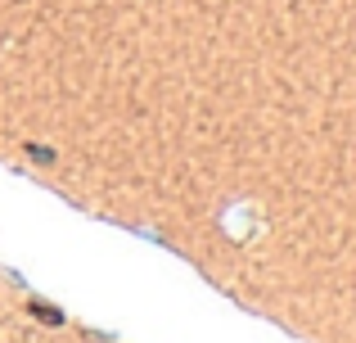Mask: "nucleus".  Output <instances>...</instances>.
<instances>
[{"mask_svg":"<svg viewBox=\"0 0 356 343\" xmlns=\"http://www.w3.org/2000/svg\"><path fill=\"white\" fill-rule=\"evenodd\" d=\"M27 308H32V317L41 321V326H63V312H54L50 303H27Z\"/></svg>","mask_w":356,"mask_h":343,"instance_id":"nucleus-1","label":"nucleus"},{"mask_svg":"<svg viewBox=\"0 0 356 343\" xmlns=\"http://www.w3.org/2000/svg\"><path fill=\"white\" fill-rule=\"evenodd\" d=\"M27 154H32L36 163H54V154H50V150H41V145H27Z\"/></svg>","mask_w":356,"mask_h":343,"instance_id":"nucleus-2","label":"nucleus"}]
</instances>
